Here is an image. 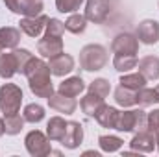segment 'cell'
Returning a JSON list of instances; mask_svg holds the SVG:
<instances>
[{
  "mask_svg": "<svg viewBox=\"0 0 159 157\" xmlns=\"http://www.w3.org/2000/svg\"><path fill=\"white\" fill-rule=\"evenodd\" d=\"M156 91H157V102H159V85L156 87Z\"/></svg>",
  "mask_w": 159,
  "mask_h": 157,
  "instance_id": "obj_39",
  "label": "cell"
},
{
  "mask_svg": "<svg viewBox=\"0 0 159 157\" xmlns=\"http://www.w3.org/2000/svg\"><path fill=\"white\" fill-rule=\"evenodd\" d=\"M115 129L124 131V133H137L141 129H146V113L143 109L120 111Z\"/></svg>",
  "mask_w": 159,
  "mask_h": 157,
  "instance_id": "obj_4",
  "label": "cell"
},
{
  "mask_svg": "<svg viewBox=\"0 0 159 157\" xmlns=\"http://www.w3.org/2000/svg\"><path fill=\"white\" fill-rule=\"evenodd\" d=\"M85 0H56V7L59 13H76Z\"/></svg>",
  "mask_w": 159,
  "mask_h": 157,
  "instance_id": "obj_33",
  "label": "cell"
},
{
  "mask_svg": "<svg viewBox=\"0 0 159 157\" xmlns=\"http://www.w3.org/2000/svg\"><path fill=\"white\" fill-rule=\"evenodd\" d=\"M6 7L15 13V15H22V0H4Z\"/></svg>",
  "mask_w": 159,
  "mask_h": 157,
  "instance_id": "obj_36",
  "label": "cell"
},
{
  "mask_svg": "<svg viewBox=\"0 0 159 157\" xmlns=\"http://www.w3.org/2000/svg\"><path fill=\"white\" fill-rule=\"evenodd\" d=\"M37 52L41 54V57L52 59V57H56V56H59L63 52V41H61V37L44 35L37 43Z\"/></svg>",
  "mask_w": 159,
  "mask_h": 157,
  "instance_id": "obj_12",
  "label": "cell"
},
{
  "mask_svg": "<svg viewBox=\"0 0 159 157\" xmlns=\"http://www.w3.org/2000/svg\"><path fill=\"white\" fill-rule=\"evenodd\" d=\"M0 43L6 50H15L20 43V30L13 28V26L0 28Z\"/></svg>",
  "mask_w": 159,
  "mask_h": 157,
  "instance_id": "obj_19",
  "label": "cell"
},
{
  "mask_svg": "<svg viewBox=\"0 0 159 157\" xmlns=\"http://www.w3.org/2000/svg\"><path fill=\"white\" fill-rule=\"evenodd\" d=\"M157 102V91L156 89H150V87H143L137 91V104L141 107H150Z\"/></svg>",
  "mask_w": 159,
  "mask_h": 157,
  "instance_id": "obj_29",
  "label": "cell"
},
{
  "mask_svg": "<svg viewBox=\"0 0 159 157\" xmlns=\"http://www.w3.org/2000/svg\"><path fill=\"white\" fill-rule=\"evenodd\" d=\"M22 117L30 124H37L44 118V107L39 105V104H28L24 107V111H22Z\"/></svg>",
  "mask_w": 159,
  "mask_h": 157,
  "instance_id": "obj_30",
  "label": "cell"
},
{
  "mask_svg": "<svg viewBox=\"0 0 159 157\" xmlns=\"http://www.w3.org/2000/svg\"><path fill=\"white\" fill-rule=\"evenodd\" d=\"M2 50H4V46H2V43H0V54H2Z\"/></svg>",
  "mask_w": 159,
  "mask_h": 157,
  "instance_id": "obj_40",
  "label": "cell"
},
{
  "mask_svg": "<svg viewBox=\"0 0 159 157\" xmlns=\"http://www.w3.org/2000/svg\"><path fill=\"white\" fill-rule=\"evenodd\" d=\"M146 129L152 131L154 135L159 133V109H154L152 113L146 115Z\"/></svg>",
  "mask_w": 159,
  "mask_h": 157,
  "instance_id": "obj_35",
  "label": "cell"
},
{
  "mask_svg": "<svg viewBox=\"0 0 159 157\" xmlns=\"http://www.w3.org/2000/svg\"><path fill=\"white\" fill-rule=\"evenodd\" d=\"M67 129V120L63 117H52L46 124V135L50 141H61Z\"/></svg>",
  "mask_w": 159,
  "mask_h": 157,
  "instance_id": "obj_22",
  "label": "cell"
},
{
  "mask_svg": "<svg viewBox=\"0 0 159 157\" xmlns=\"http://www.w3.org/2000/svg\"><path fill=\"white\" fill-rule=\"evenodd\" d=\"M135 37L143 44H156L159 43V22L154 19L141 20L135 30Z\"/></svg>",
  "mask_w": 159,
  "mask_h": 157,
  "instance_id": "obj_7",
  "label": "cell"
},
{
  "mask_svg": "<svg viewBox=\"0 0 159 157\" xmlns=\"http://www.w3.org/2000/svg\"><path fill=\"white\" fill-rule=\"evenodd\" d=\"M13 54H15V57H17V72H19V74H24V69H26L28 61L34 57V54H32L30 50H26V48H15Z\"/></svg>",
  "mask_w": 159,
  "mask_h": 157,
  "instance_id": "obj_31",
  "label": "cell"
},
{
  "mask_svg": "<svg viewBox=\"0 0 159 157\" xmlns=\"http://www.w3.org/2000/svg\"><path fill=\"white\" fill-rule=\"evenodd\" d=\"M146 81H148V79L144 78L141 72H133V74L126 72V74L120 76L119 83L124 85V87H128V89H131V91H139V89H143V87L146 85Z\"/></svg>",
  "mask_w": 159,
  "mask_h": 157,
  "instance_id": "obj_26",
  "label": "cell"
},
{
  "mask_svg": "<svg viewBox=\"0 0 159 157\" xmlns=\"http://www.w3.org/2000/svg\"><path fill=\"white\" fill-rule=\"evenodd\" d=\"M104 104H106L104 98H100V96H96V94H93V92H87V94L80 100V107H81V111H83L87 117H94V115L100 111V107H102Z\"/></svg>",
  "mask_w": 159,
  "mask_h": 157,
  "instance_id": "obj_20",
  "label": "cell"
},
{
  "mask_svg": "<svg viewBox=\"0 0 159 157\" xmlns=\"http://www.w3.org/2000/svg\"><path fill=\"white\" fill-rule=\"evenodd\" d=\"M85 28H87V19H85V15L72 13V15L65 20V30H67V32H70V34H74V35L83 34V32H85Z\"/></svg>",
  "mask_w": 159,
  "mask_h": 157,
  "instance_id": "obj_25",
  "label": "cell"
},
{
  "mask_svg": "<svg viewBox=\"0 0 159 157\" xmlns=\"http://www.w3.org/2000/svg\"><path fill=\"white\" fill-rule=\"evenodd\" d=\"M109 11H111V6L107 4V0H87L85 2V19L94 24L106 22Z\"/></svg>",
  "mask_w": 159,
  "mask_h": 157,
  "instance_id": "obj_6",
  "label": "cell"
},
{
  "mask_svg": "<svg viewBox=\"0 0 159 157\" xmlns=\"http://www.w3.org/2000/svg\"><path fill=\"white\" fill-rule=\"evenodd\" d=\"M46 22H48V17L41 13L37 17H22L19 22V28L28 37H39L46 28Z\"/></svg>",
  "mask_w": 159,
  "mask_h": 157,
  "instance_id": "obj_8",
  "label": "cell"
},
{
  "mask_svg": "<svg viewBox=\"0 0 159 157\" xmlns=\"http://www.w3.org/2000/svg\"><path fill=\"white\" fill-rule=\"evenodd\" d=\"M137 63H139V59L135 54H115V57H113V67L120 74L133 70L137 67Z\"/></svg>",
  "mask_w": 159,
  "mask_h": 157,
  "instance_id": "obj_21",
  "label": "cell"
},
{
  "mask_svg": "<svg viewBox=\"0 0 159 157\" xmlns=\"http://www.w3.org/2000/svg\"><path fill=\"white\" fill-rule=\"evenodd\" d=\"M48 105H50V109H54L57 113H65V115H72L78 107V104L72 96H67L61 92H54L48 98Z\"/></svg>",
  "mask_w": 159,
  "mask_h": 157,
  "instance_id": "obj_14",
  "label": "cell"
},
{
  "mask_svg": "<svg viewBox=\"0 0 159 157\" xmlns=\"http://www.w3.org/2000/svg\"><path fill=\"white\" fill-rule=\"evenodd\" d=\"M50 65L44 63L39 57H32L24 69V76L28 78L30 91L37 96V98H50L54 94V85L50 79Z\"/></svg>",
  "mask_w": 159,
  "mask_h": 157,
  "instance_id": "obj_1",
  "label": "cell"
},
{
  "mask_svg": "<svg viewBox=\"0 0 159 157\" xmlns=\"http://www.w3.org/2000/svg\"><path fill=\"white\" fill-rule=\"evenodd\" d=\"M24 117L20 115H6L4 117V129H6V135H19L24 128Z\"/></svg>",
  "mask_w": 159,
  "mask_h": 157,
  "instance_id": "obj_27",
  "label": "cell"
},
{
  "mask_svg": "<svg viewBox=\"0 0 159 157\" xmlns=\"http://www.w3.org/2000/svg\"><path fill=\"white\" fill-rule=\"evenodd\" d=\"M6 133V129H4V118H0V137Z\"/></svg>",
  "mask_w": 159,
  "mask_h": 157,
  "instance_id": "obj_37",
  "label": "cell"
},
{
  "mask_svg": "<svg viewBox=\"0 0 159 157\" xmlns=\"http://www.w3.org/2000/svg\"><path fill=\"white\" fill-rule=\"evenodd\" d=\"M17 74V57L11 52L0 54V78L4 79H11Z\"/></svg>",
  "mask_w": 159,
  "mask_h": 157,
  "instance_id": "obj_18",
  "label": "cell"
},
{
  "mask_svg": "<svg viewBox=\"0 0 159 157\" xmlns=\"http://www.w3.org/2000/svg\"><path fill=\"white\" fill-rule=\"evenodd\" d=\"M129 146L133 152L139 154H150L156 148V135L148 129H141L133 135V139L129 141Z\"/></svg>",
  "mask_w": 159,
  "mask_h": 157,
  "instance_id": "obj_10",
  "label": "cell"
},
{
  "mask_svg": "<svg viewBox=\"0 0 159 157\" xmlns=\"http://www.w3.org/2000/svg\"><path fill=\"white\" fill-rule=\"evenodd\" d=\"M156 148H157V150H159V133H157V135H156Z\"/></svg>",
  "mask_w": 159,
  "mask_h": 157,
  "instance_id": "obj_38",
  "label": "cell"
},
{
  "mask_svg": "<svg viewBox=\"0 0 159 157\" xmlns=\"http://www.w3.org/2000/svg\"><path fill=\"white\" fill-rule=\"evenodd\" d=\"M43 13V0H22V15L37 17Z\"/></svg>",
  "mask_w": 159,
  "mask_h": 157,
  "instance_id": "obj_32",
  "label": "cell"
},
{
  "mask_svg": "<svg viewBox=\"0 0 159 157\" xmlns=\"http://www.w3.org/2000/svg\"><path fill=\"white\" fill-rule=\"evenodd\" d=\"M115 102L120 107H131L137 104V91H131L124 85H119L115 89Z\"/></svg>",
  "mask_w": 159,
  "mask_h": 157,
  "instance_id": "obj_23",
  "label": "cell"
},
{
  "mask_svg": "<svg viewBox=\"0 0 159 157\" xmlns=\"http://www.w3.org/2000/svg\"><path fill=\"white\" fill-rule=\"evenodd\" d=\"M119 109L117 107H111V105H102L100 111L94 115L96 122L102 126V128H107V129H115L117 128V120H119Z\"/></svg>",
  "mask_w": 159,
  "mask_h": 157,
  "instance_id": "obj_16",
  "label": "cell"
},
{
  "mask_svg": "<svg viewBox=\"0 0 159 157\" xmlns=\"http://www.w3.org/2000/svg\"><path fill=\"white\" fill-rule=\"evenodd\" d=\"M48 65H50V72L54 76L63 78V76H67V74H70L74 70V57L69 56V54H65V52H61L59 56L52 57Z\"/></svg>",
  "mask_w": 159,
  "mask_h": 157,
  "instance_id": "obj_13",
  "label": "cell"
},
{
  "mask_svg": "<svg viewBox=\"0 0 159 157\" xmlns=\"http://www.w3.org/2000/svg\"><path fill=\"white\" fill-rule=\"evenodd\" d=\"M139 72L146 79H159V57L157 56H146L139 59L137 63Z\"/></svg>",
  "mask_w": 159,
  "mask_h": 157,
  "instance_id": "obj_17",
  "label": "cell"
},
{
  "mask_svg": "<svg viewBox=\"0 0 159 157\" xmlns=\"http://www.w3.org/2000/svg\"><path fill=\"white\" fill-rule=\"evenodd\" d=\"M24 146H26L28 154L34 157L50 155V152H52V142H50L48 135L39 129H34L24 137Z\"/></svg>",
  "mask_w": 159,
  "mask_h": 157,
  "instance_id": "obj_5",
  "label": "cell"
},
{
  "mask_svg": "<svg viewBox=\"0 0 159 157\" xmlns=\"http://www.w3.org/2000/svg\"><path fill=\"white\" fill-rule=\"evenodd\" d=\"M44 32H46L44 35H52V37H63V34H65V22H61L59 19H48Z\"/></svg>",
  "mask_w": 159,
  "mask_h": 157,
  "instance_id": "obj_34",
  "label": "cell"
},
{
  "mask_svg": "<svg viewBox=\"0 0 159 157\" xmlns=\"http://www.w3.org/2000/svg\"><path fill=\"white\" fill-rule=\"evenodd\" d=\"M111 50L115 54H137L139 52V39L131 34H119L111 43Z\"/></svg>",
  "mask_w": 159,
  "mask_h": 157,
  "instance_id": "obj_11",
  "label": "cell"
},
{
  "mask_svg": "<svg viewBox=\"0 0 159 157\" xmlns=\"http://www.w3.org/2000/svg\"><path fill=\"white\" fill-rule=\"evenodd\" d=\"M22 105V89L15 83H4L0 87V111L6 115H15Z\"/></svg>",
  "mask_w": 159,
  "mask_h": 157,
  "instance_id": "obj_3",
  "label": "cell"
},
{
  "mask_svg": "<svg viewBox=\"0 0 159 157\" xmlns=\"http://www.w3.org/2000/svg\"><path fill=\"white\" fill-rule=\"evenodd\" d=\"M85 89H87V85H85V81L80 78V76H70V78L63 79V81L59 83V89H57V92L76 98V96H80V94H81Z\"/></svg>",
  "mask_w": 159,
  "mask_h": 157,
  "instance_id": "obj_15",
  "label": "cell"
},
{
  "mask_svg": "<svg viewBox=\"0 0 159 157\" xmlns=\"http://www.w3.org/2000/svg\"><path fill=\"white\" fill-rule=\"evenodd\" d=\"M107 50L102 44H85L80 50V67L87 72L102 70L107 65Z\"/></svg>",
  "mask_w": 159,
  "mask_h": 157,
  "instance_id": "obj_2",
  "label": "cell"
},
{
  "mask_svg": "<svg viewBox=\"0 0 159 157\" xmlns=\"http://www.w3.org/2000/svg\"><path fill=\"white\" fill-rule=\"evenodd\" d=\"M122 144H124V141L117 137V135H100L98 137V146L102 148V152H106V154H115V152H119L120 148H122Z\"/></svg>",
  "mask_w": 159,
  "mask_h": 157,
  "instance_id": "obj_24",
  "label": "cell"
},
{
  "mask_svg": "<svg viewBox=\"0 0 159 157\" xmlns=\"http://www.w3.org/2000/svg\"><path fill=\"white\" fill-rule=\"evenodd\" d=\"M87 89H89V92H93V94H96V96L106 100L109 96V92H111V83H109V79H106V78H96L89 83Z\"/></svg>",
  "mask_w": 159,
  "mask_h": 157,
  "instance_id": "obj_28",
  "label": "cell"
},
{
  "mask_svg": "<svg viewBox=\"0 0 159 157\" xmlns=\"http://www.w3.org/2000/svg\"><path fill=\"white\" fill-rule=\"evenodd\" d=\"M81 142H83V126L76 120H69L65 135L61 139V144L67 150H76V148H80Z\"/></svg>",
  "mask_w": 159,
  "mask_h": 157,
  "instance_id": "obj_9",
  "label": "cell"
}]
</instances>
